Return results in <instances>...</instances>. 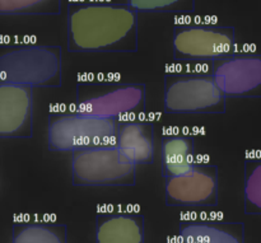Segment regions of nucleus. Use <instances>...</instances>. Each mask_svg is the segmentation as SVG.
Returning <instances> with one entry per match:
<instances>
[{
    "mask_svg": "<svg viewBox=\"0 0 261 243\" xmlns=\"http://www.w3.org/2000/svg\"><path fill=\"white\" fill-rule=\"evenodd\" d=\"M70 52H137L138 12L129 4L73 0L68 4Z\"/></svg>",
    "mask_w": 261,
    "mask_h": 243,
    "instance_id": "f257e3e1",
    "label": "nucleus"
},
{
    "mask_svg": "<svg viewBox=\"0 0 261 243\" xmlns=\"http://www.w3.org/2000/svg\"><path fill=\"white\" fill-rule=\"evenodd\" d=\"M0 80L32 89L61 87V47L31 42H0Z\"/></svg>",
    "mask_w": 261,
    "mask_h": 243,
    "instance_id": "f03ea898",
    "label": "nucleus"
},
{
    "mask_svg": "<svg viewBox=\"0 0 261 243\" xmlns=\"http://www.w3.org/2000/svg\"><path fill=\"white\" fill-rule=\"evenodd\" d=\"M147 109V89L129 82H79L75 86L74 110L82 114L122 121L143 115Z\"/></svg>",
    "mask_w": 261,
    "mask_h": 243,
    "instance_id": "7ed1b4c3",
    "label": "nucleus"
},
{
    "mask_svg": "<svg viewBox=\"0 0 261 243\" xmlns=\"http://www.w3.org/2000/svg\"><path fill=\"white\" fill-rule=\"evenodd\" d=\"M117 120L101 119L73 111L53 112L48 116V149L73 153L86 148L115 145Z\"/></svg>",
    "mask_w": 261,
    "mask_h": 243,
    "instance_id": "20e7f679",
    "label": "nucleus"
},
{
    "mask_svg": "<svg viewBox=\"0 0 261 243\" xmlns=\"http://www.w3.org/2000/svg\"><path fill=\"white\" fill-rule=\"evenodd\" d=\"M71 175L74 186L126 187L137 182V166L115 145H101L71 153Z\"/></svg>",
    "mask_w": 261,
    "mask_h": 243,
    "instance_id": "39448f33",
    "label": "nucleus"
},
{
    "mask_svg": "<svg viewBox=\"0 0 261 243\" xmlns=\"http://www.w3.org/2000/svg\"><path fill=\"white\" fill-rule=\"evenodd\" d=\"M226 101L212 73L166 74L167 114H226Z\"/></svg>",
    "mask_w": 261,
    "mask_h": 243,
    "instance_id": "423d86ee",
    "label": "nucleus"
},
{
    "mask_svg": "<svg viewBox=\"0 0 261 243\" xmlns=\"http://www.w3.org/2000/svg\"><path fill=\"white\" fill-rule=\"evenodd\" d=\"M173 58L184 61H214L236 52L234 27L181 22L173 27Z\"/></svg>",
    "mask_w": 261,
    "mask_h": 243,
    "instance_id": "0eeeda50",
    "label": "nucleus"
},
{
    "mask_svg": "<svg viewBox=\"0 0 261 243\" xmlns=\"http://www.w3.org/2000/svg\"><path fill=\"white\" fill-rule=\"evenodd\" d=\"M212 75L226 98H261V53L236 51L217 59Z\"/></svg>",
    "mask_w": 261,
    "mask_h": 243,
    "instance_id": "6e6552de",
    "label": "nucleus"
},
{
    "mask_svg": "<svg viewBox=\"0 0 261 243\" xmlns=\"http://www.w3.org/2000/svg\"><path fill=\"white\" fill-rule=\"evenodd\" d=\"M166 204L181 208L218 205V167L196 163L184 175L166 178Z\"/></svg>",
    "mask_w": 261,
    "mask_h": 243,
    "instance_id": "1a4fd4ad",
    "label": "nucleus"
},
{
    "mask_svg": "<svg viewBox=\"0 0 261 243\" xmlns=\"http://www.w3.org/2000/svg\"><path fill=\"white\" fill-rule=\"evenodd\" d=\"M33 134V89L0 80V139Z\"/></svg>",
    "mask_w": 261,
    "mask_h": 243,
    "instance_id": "9d476101",
    "label": "nucleus"
},
{
    "mask_svg": "<svg viewBox=\"0 0 261 243\" xmlns=\"http://www.w3.org/2000/svg\"><path fill=\"white\" fill-rule=\"evenodd\" d=\"M115 147L134 166L154 160V127L145 120H122L117 124Z\"/></svg>",
    "mask_w": 261,
    "mask_h": 243,
    "instance_id": "9b49d317",
    "label": "nucleus"
},
{
    "mask_svg": "<svg viewBox=\"0 0 261 243\" xmlns=\"http://www.w3.org/2000/svg\"><path fill=\"white\" fill-rule=\"evenodd\" d=\"M178 234L180 243H245L244 223L217 218L184 219Z\"/></svg>",
    "mask_w": 261,
    "mask_h": 243,
    "instance_id": "f8f14e48",
    "label": "nucleus"
},
{
    "mask_svg": "<svg viewBox=\"0 0 261 243\" xmlns=\"http://www.w3.org/2000/svg\"><path fill=\"white\" fill-rule=\"evenodd\" d=\"M142 214L102 213L96 217V243H145Z\"/></svg>",
    "mask_w": 261,
    "mask_h": 243,
    "instance_id": "ddd939ff",
    "label": "nucleus"
},
{
    "mask_svg": "<svg viewBox=\"0 0 261 243\" xmlns=\"http://www.w3.org/2000/svg\"><path fill=\"white\" fill-rule=\"evenodd\" d=\"M196 165L195 144L189 135H166L161 144V166L165 178L184 175Z\"/></svg>",
    "mask_w": 261,
    "mask_h": 243,
    "instance_id": "4468645a",
    "label": "nucleus"
},
{
    "mask_svg": "<svg viewBox=\"0 0 261 243\" xmlns=\"http://www.w3.org/2000/svg\"><path fill=\"white\" fill-rule=\"evenodd\" d=\"M66 226L46 221H23L13 226L12 243H68Z\"/></svg>",
    "mask_w": 261,
    "mask_h": 243,
    "instance_id": "2eb2a0df",
    "label": "nucleus"
},
{
    "mask_svg": "<svg viewBox=\"0 0 261 243\" xmlns=\"http://www.w3.org/2000/svg\"><path fill=\"white\" fill-rule=\"evenodd\" d=\"M244 203L245 213L261 215V155L245 160Z\"/></svg>",
    "mask_w": 261,
    "mask_h": 243,
    "instance_id": "dca6fc26",
    "label": "nucleus"
},
{
    "mask_svg": "<svg viewBox=\"0 0 261 243\" xmlns=\"http://www.w3.org/2000/svg\"><path fill=\"white\" fill-rule=\"evenodd\" d=\"M61 0H0V15L60 14Z\"/></svg>",
    "mask_w": 261,
    "mask_h": 243,
    "instance_id": "f3484780",
    "label": "nucleus"
},
{
    "mask_svg": "<svg viewBox=\"0 0 261 243\" xmlns=\"http://www.w3.org/2000/svg\"><path fill=\"white\" fill-rule=\"evenodd\" d=\"M127 4L138 13H171L190 14L195 10V0H127Z\"/></svg>",
    "mask_w": 261,
    "mask_h": 243,
    "instance_id": "a211bd4d",
    "label": "nucleus"
}]
</instances>
